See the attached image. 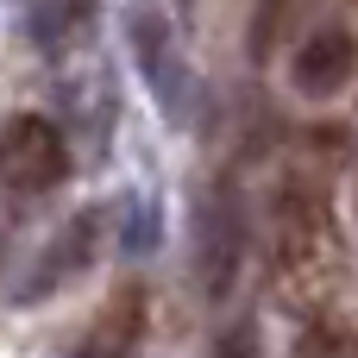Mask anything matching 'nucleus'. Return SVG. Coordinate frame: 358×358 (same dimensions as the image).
Listing matches in <instances>:
<instances>
[{"instance_id": "5", "label": "nucleus", "mask_w": 358, "mask_h": 358, "mask_svg": "<svg viewBox=\"0 0 358 358\" xmlns=\"http://www.w3.org/2000/svg\"><path fill=\"white\" fill-rule=\"evenodd\" d=\"M88 13H94V0H50V6H38L31 31H38V44H63L76 25H88Z\"/></svg>"}, {"instance_id": "6", "label": "nucleus", "mask_w": 358, "mask_h": 358, "mask_svg": "<svg viewBox=\"0 0 358 358\" xmlns=\"http://www.w3.org/2000/svg\"><path fill=\"white\" fill-rule=\"evenodd\" d=\"M296 6H302V0H264V6H258V25H252V31H258V38H252V50H258V57H271L277 13H283V25H289V19H296Z\"/></svg>"}, {"instance_id": "1", "label": "nucleus", "mask_w": 358, "mask_h": 358, "mask_svg": "<svg viewBox=\"0 0 358 358\" xmlns=\"http://www.w3.org/2000/svg\"><path fill=\"white\" fill-rule=\"evenodd\" d=\"M63 176H69V145H63V132H57L44 113H13V120L0 126V182L44 195V189H57Z\"/></svg>"}, {"instance_id": "2", "label": "nucleus", "mask_w": 358, "mask_h": 358, "mask_svg": "<svg viewBox=\"0 0 358 358\" xmlns=\"http://www.w3.org/2000/svg\"><path fill=\"white\" fill-rule=\"evenodd\" d=\"M239 264H245V214H239V201L227 189H208L195 201V277L220 302L233 289Z\"/></svg>"}, {"instance_id": "7", "label": "nucleus", "mask_w": 358, "mask_h": 358, "mask_svg": "<svg viewBox=\"0 0 358 358\" xmlns=\"http://www.w3.org/2000/svg\"><path fill=\"white\" fill-rule=\"evenodd\" d=\"M302 358H358V340L346 327H321V334L302 346Z\"/></svg>"}, {"instance_id": "4", "label": "nucleus", "mask_w": 358, "mask_h": 358, "mask_svg": "<svg viewBox=\"0 0 358 358\" xmlns=\"http://www.w3.org/2000/svg\"><path fill=\"white\" fill-rule=\"evenodd\" d=\"M138 321H145V296H138V289H113L107 308H101L94 327H88V346L76 358H126L132 340H138Z\"/></svg>"}, {"instance_id": "3", "label": "nucleus", "mask_w": 358, "mask_h": 358, "mask_svg": "<svg viewBox=\"0 0 358 358\" xmlns=\"http://www.w3.org/2000/svg\"><path fill=\"white\" fill-rule=\"evenodd\" d=\"M289 82H296V94H308V101L346 94L358 82V31L340 25V19L315 25V31L296 44V57H289Z\"/></svg>"}]
</instances>
